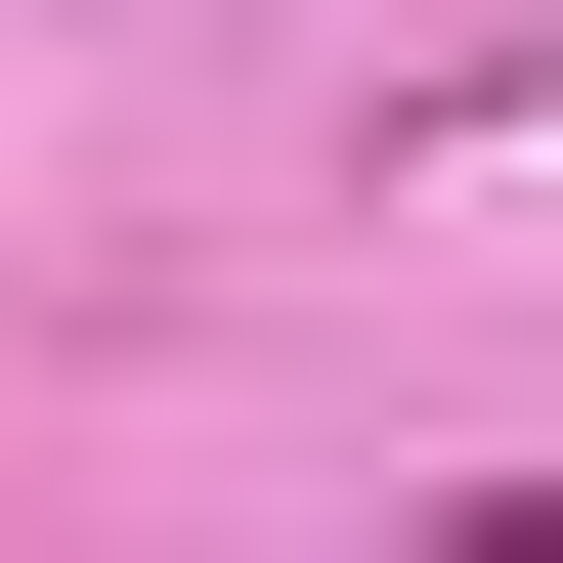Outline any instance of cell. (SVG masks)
Returning a JSON list of instances; mask_svg holds the SVG:
<instances>
[{
  "label": "cell",
  "mask_w": 563,
  "mask_h": 563,
  "mask_svg": "<svg viewBox=\"0 0 563 563\" xmlns=\"http://www.w3.org/2000/svg\"><path fill=\"white\" fill-rule=\"evenodd\" d=\"M433 563H563V477H477V520H433Z\"/></svg>",
  "instance_id": "6da1fadb"
}]
</instances>
